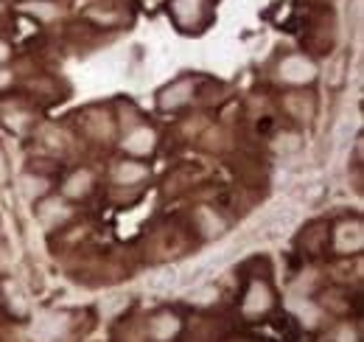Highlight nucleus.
I'll return each mask as SVG.
<instances>
[{"instance_id":"obj_1","label":"nucleus","mask_w":364,"mask_h":342,"mask_svg":"<svg viewBox=\"0 0 364 342\" xmlns=\"http://www.w3.org/2000/svg\"><path fill=\"white\" fill-rule=\"evenodd\" d=\"M168 17L180 34H202L213 25V0H168Z\"/></svg>"},{"instance_id":"obj_2","label":"nucleus","mask_w":364,"mask_h":342,"mask_svg":"<svg viewBox=\"0 0 364 342\" xmlns=\"http://www.w3.org/2000/svg\"><path fill=\"white\" fill-rule=\"evenodd\" d=\"M275 76L289 87H305L314 85L317 76H319V68L311 57L305 54H286L278 65H275Z\"/></svg>"},{"instance_id":"obj_3","label":"nucleus","mask_w":364,"mask_h":342,"mask_svg":"<svg viewBox=\"0 0 364 342\" xmlns=\"http://www.w3.org/2000/svg\"><path fill=\"white\" fill-rule=\"evenodd\" d=\"M68 329H71L68 314L45 312V314H40V317L34 320V326H31V340L34 342H59V340H65Z\"/></svg>"},{"instance_id":"obj_4","label":"nucleus","mask_w":364,"mask_h":342,"mask_svg":"<svg viewBox=\"0 0 364 342\" xmlns=\"http://www.w3.org/2000/svg\"><path fill=\"white\" fill-rule=\"evenodd\" d=\"M194 93H196V82L191 76H182V79H174L171 85H165L157 93V107L171 112V110H180L185 104L194 101Z\"/></svg>"},{"instance_id":"obj_5","label":"nucleus","mask_w":364,"mask_h":342,"mask_svg":"<svg viewBox=\"0 0 364 342\" xmlns=\"http://www.w3.org/2000/svg\"><path fill=\"white\" fill-rule=\"evenodd\" d=\"M121 149H124L127 155H132V160L148 158V155H154V149H157V132H154L148 124H135V126L124 135Z\"/></svg>"},{"instance_id":"obj_6","label":"nucleus","mask_w":364,"mask_h":342,"mask_svg":"<svg viewBox=\"0 0 364 342\" xmlns=\"http://www.w3.org/2000/svg\"><path fill=\"white\" fill-rule=\"evenodd\" d=\"M331 242H334V250H336L339 256H356L364 247L362 222H359V219H345V222L336 225V230L331 233Z\"/></svg>"},{"instance_id":"obj_7","label":"nucleus","mask_w":364,"mask_h":342,"mask_svg":"<svg viewBox=\"0 0 364 342\" xmlns=\"http://www.w3.org/2000/svg\"><path fill=\"white\" fill-rule=\"evenodd\" d=\"M272 303H275V295H272L269 283H266V281H252V283L247 286V292H244L241 312H244L247 317H261V314H266V312L272 309Z\"/></svg>"},{"instance_id":"obj_8","label":"nucleus","mask_w":364,"mask_h":342,"mask_svg":"<svg viewBox=\"0 0 364 342\" xmlns=\"http://www.w3.org/2000/svg\"><path fill=\"white\" fill-rule=\"evenodd\" d=\"M95 188V177L90 169H76L62 182V196L65 199H87Z\"/></svg>"},{"instance_id":"obj_9","label":"nucleus","mask_w":364,"mask_h":342,"mask_svg":"<svg viewBox=\"0 0 364 342\" xmlns=\"http://www.w3.org/2000/svg\"><path fill=\"white\" fill-rule=\"evenodd\" d=\"M182 323L174 312H157L151 320H148V337L154 342H168L180 334Z\"/></svg>"},{"instance_id":"obj_10","label":"nucleus","mask_w":364,"mask_h":342,"mask_svg":"<svg viewBox=\"0 0 364 342\" xmlns=\"http://www.w3.org/2000/svg\"><path fill=\"white\" fill-rule=\"evenodd\" d=\"M37 216H40V222H42V228H45V230H54L57 225H62V222L71 216V208H68V202H65V199H59V196H54V199H42V202H40V208H37Z\"/></svg>"},{"instance_id":"obj_11","label":"nucleus","mask_w":364,"mask_h":342,"mask_svg":"<svg viewBox=\"0 0 364 342\" xmlns=\"http://www.w3.org/2000/svg\"><path fill=\"white\" fill-rule=\"evenodd\" d=\"M146 177H148V169L141 160H118L115 169H112V179L118 185H138Z\"/></svg>"},{"instance_id":"obj_12","label":"nucleus","mask_w":364,"mask_h":342,"mask_svg":"<svg viewBox=\"0 0 364 342\" xmlns=\"http://www.w3.org/2000/svg\"><path fill=\"white\" fill-rule=\"evenodd\" d=\"M196 225H199V230L205 233V236H221L224 233V219L218 216L213 208H199L196 211Z\"/></svg>"},{"instance_id":"obj_13","label":"nucleus","mask_w":364,"mask_h":342,"mask_svg":"<svg viewBox=\"0 0 364 342\" xmlns=\"http://www.w3.org/2000/svg\"><path fill=\"white\" fill-rule=\"evenodd\" d=\"M23 185V194L28 196V199H37V196H45V191H48V182L42 179V177H34V174H25L23 179H20Z\"/></svg>"},{"instance_id":"obj_14","label":"nucleus","mask_w":364,"mask_h":342,"mask_svg":"<svg viewBox=\"0 0 364 342\" xmlns=\"http://www.w3.org/2000/svg\"><path fill=\"white\" fill-rule=\"evenodd\" d=\"M25 11H31L34 17H40V20H54V17H59V6L57 3H48V0H40V3H28L25 6Z\"/></svg>"},{"instance_id":"obj_15","label":"nucleus","mask_w":364,"mask_h":342,"mask_svg":"<svg viewBox=\"0 0 364 342\" xmlns=\"http://www.w3.org/2000/svg\"><path fill=\"white\" fill-rule=\"evenodd\" d=\"M6 297H8V306H11L17 314H25V309H28V306H25V300L20 297V292H17L11 283H6Z\"/></svg>"},{"instance_id":"obj_16","label":"nucleus","mask_w":364,"mask_h":342,"mask_svg":"<svg viewBox=\"0 0 364 342\" xmlns=\"http://www.w3.org/2000/svg\"><path fill=\"white\" fill-rule=\"evenodd\" d=\"M216 297H218L216 286H205V289H196V292L191 295V300H194V303H199V306H205V303H213Z\"/></svg>"},{"instance_id":"obj_17","label":"nucleus","mask_w":364,"mask_h":342,"mask_svg":"<svg viewBox=\"0 0 364 342\" xmlns=\"http://www.w3.org/2000/svg\"><path fill=\"white\" fill-rule=\"evenodd\" d=\"M8 59H11V48H8V45H6L3 40H0V68H3V65H6Z\"/></svg>"},{"instance_id":"obj_18","label":"nucleus","mask_w":364,"mask_h":342,"mask_svg":"<svg viewBox=\"0 0 364 342\" xmlns=\"http://www.w3.org/2000/svg\"><path fill=\"white\" fill-rule=\"evenodd\" d=\"M8 82H11V73L8 71H0V87H6Z\"/></svg>"}]
</instances>
